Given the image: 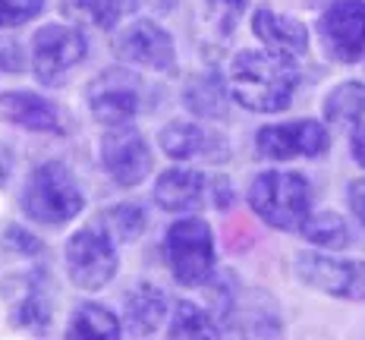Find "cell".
Returning a JSON list of instances; mask_svg holds the SVG:
<instances>
[{"instance_id":"cell-22","label":"cell","mask_w":365,"mask_h":340,"mask_svg":"<svg viewBox=\"0 0 365 340\" xmlns=\"http://www.w3.org/2000/svg\"><path fill=\"white\" fill-rule=\"evenodd\" d=\"M148 217L139 205H113L101 211V230L108 233L110 239H120V243H133L145 233Z\"/></svg>"},{"instance_id":"cell-18","label":"cell","mask_w":365,"mask_h":340,"mask_svg":"<svg viewBox=\"0 0 365 340\" xmlns=\"http://www.w3.org/2000/svg\"><path fill=\"white\" fill-rule=\"evenodd\" d=\"M167 315V297L158 287L139 284L126 293V324L133 334H155Z\"/></svg>"},{"instance_id":"cell-16","label":"cell","mask_w":365,"mask_h":340,"mask_svg":"<svg viewBox=\"0 0 365 340\" xmlns=\"http://www.w3.org/2000/svg\"><path fill=\"white\" fill-rule=\"evenodd\" d=\"M205 199V177L199 170L173 168L158 177L155 202L164 211H195Z\"/></svg>"},{"instance_id":"cell-2","label":"cell","mask_w":365,"mask_h":340,"mask_svg":"<svg viewBox=\"0 0 365 340\" xmlns=\"http://www.w3.org/2000/svg\"><path fill=\"white\" fill-rule=\"evenodd\" d=\"M82 205H86V195L66 164L48 161L29 173L26 189H22V215H29L32 221L60 227L73 221Z\"/></svg>"},{"instance_id":"cell-26","label":"cell","mask_w":365,"mask_h":340,"mask_svg":"<svg viewBox=\"0 0 365 340\" xmlns=\"http://www.w3.org/2000/svg\"><path fill=\"white\" fill-rule=\"evenodd\" d=\"M41 6L44 0H0V29H13L35 19Z\"/></svg>"},{"instance_id":"cell-28","label":"cell","mask_w":365,"mask_h":340,"mask_svg":"<svg viewBox=\"0 0 365 340\" xmlns=\"http://www.w3.org/2000/svg\"><path fill=\"white\" fill-rule=\"evenodd\" d=\"M22 48L16 41H0V70H10V73H19L22 70Z\"/></svg>"},{"instance_id":"cell-1","label":"cell","mask_w":365,"mask_h":340,"mask_svg":"<svg viewBox=\"0 0 365 340\" xmlns=\"http://www.w3.org/2000/svg\"><path fill=\"white\" fill-rule=\"evenodd\" d=\"M299 86L293 60L264 54V51H240L230 63V95L240 108L255 113H274L290 108Z\"/></svg>"},{"instance_id":"cell-11","label":"cell","mask_w":365,"mask_h":340,"mask_svg":"<svg viewBox=\"0 0 365 340\" xmlns=\"http://www.w3.org/2000/svg\"><path fill=\"white\" fill-rule=\"evenodd\" d=\"M331 139L318 120H293V123H274L258 130L255 148L271 161H290V158H315L328 151Z\"/></svg>"},{"instance_id":"cell-20","label":"cell","mask_w":365,"mask_h":340,"mask_svg":"<svg viewBox=\"0 0 365 340\" xmlns=\"http://www.w3.org/2000/svg\"><path fill=\"white\" fill-rule=\"evenodd\" d=\"M135 0H63V13L98 29H110L120 16H126Z\"/></svg>"},{"instance_id":"cell-3","label":"cell","mask_w":365,"mask_h":340,"mask_svg":"<svg viewBox=\"0 0 365 340\" xmlns=\"http://www.w3.org/2000/svg\"><path fill=\"white\" fill-rule=\"evenodd\" d=\"M249 205L264 224L277 230H302L312 215V189L302 173L293 170H268L255 177L249 189Z\"/></svg>"},{"instance_id":"cell-29","label":"cell","mask_w":365,"mask_h":340,"mask_svg":"<svg viewBox=\"0 0 365 340\" xmlns=\"http://www.w3.org/2000/svg\"><path fill=\"white\" fill-rule=\"evenodd\" d=\"M349 208H353V215L359 217V224L365 227V177L349 186Z\"/></svg>"},{"instance_id":"cell-6","label":"cell","mask_w":365,"mask_h":340,"mask_svg":"<svg viewBox=\"0 0 365 340\" xmlns=\"http://www.w3.org/2000/svg\"><path fill=\"white\" fill-rule=\"evenodd\" d=\"M86 38L70 26H44L32 38V70L35 79L48 88L63 86V79L86 60Z\"/></svg>"},{"instance_id":"cell-32","label":"cell","mask_w":365,"mask_h":340,"mask_svg":"<svg viewBox=\"0 0 365 340\" xmlns=\"http://www.w3.org/2000/svg\"><path fill=\"white\" fill-rule=\"evenodd\" d=\"M10 170H13V151L0 142V186L6 183V177H10Z\"/></svg>"},{"instance_id":"cell-9","label":"cell","mask_w":365,"mask_h":340,"mask_svg":"<svg viewBox=\"0 0 365 340\" xmlns=\"http://www.w3.org/2000/svg\"><path fill=\"white\" fill-rule=\"evenodd\" d=\"M88 108L98 123L120 126L142 110V79L129 70H108L88 86Z\"/></svg>"},{"instance_id":"cell-10","label":"cell","mask_w":365,"mask_h":340,"mask_svg":"<svg viewBox=\"0 0 365 340\" xmlns=\"http://www.w3.org/2000/svg\"><path fill=\"white\" fill-rule=\"evenodd\" d=\"M324 51L337 63H356L365 54V4L362 0H334L318 19Z\"/></svg>"},{"instance_id":"cell-13","label":"cell","mask_w":365,"mask_h":340,"mask_svg":"<svg viewBox=\"0 0 365 340\" xmlns=\"http://www.w3.org/2000/svg\"><path fill=\"white\" fill-rule=\"evenodd\" d=\"M113 51H117V57L123 63H135L158 73H170L173 63H177L173 38L151 19H139L129 29H123L120 38L113 41Z\"/></svg>"},{"instance_id":"cell-30","label":"cell","mask_w":365,"mask_h":340,"mask_svg":"<svg viewBox=\"0 0 365 340\" xmlns=\"http://www.w3.org/2000/svg\"><path fill=\"white\" fill-rule=\"evenodd\" d=\"M353 158L359 168H365V123H359L353 133Z\"/></svg>"},{"instance_id":"cell-21","label":"cell","mask_w":365,"mask_h":340,"mask_svg":"<svg viewBox=\"0 0 365 340\" xmlns=\"http://www.w3.org/2000/svg\"><path fill=\"white\" fill-rule=\"evenodd\" d=\"M299 233L309 239V243H315L322 249H346L349 246V227L337 211H318V215H309Z\"/></svg>"},{"instance_id":"cell-8","label":"cell","mask_w":365,"mask_h":340,"mask_svg":"<svg viewBox=\"0 0 365 340\" xmlns=\"http://www.w3.org/2000/svg\"><path fill=\"white\" fill-rule=\"evenodd\" d=\"M293 271L302 284L318 293L365 302V262H340L322 252H299Z\"/></svg>"},{"instance_id":"cell-15","label":"cell","mask_w":365,"mask_h":340,"mask_svg":"<svg viewBox=\"0 0 365 340\" xmlns=\"http://www.w3.org/2000/svg\"><path fill=\"white\" fill-rule=\"evenodd\" d=\"M0 120L32 133H63V117L54 101L32 92H6L0 95Z\"/></svg>"},{"instance_id":"cell-17","label":"cell","mask_w":365,"mask_h":340,"mask_svg":"<svg viewBox=\"0 0 365 340\" xmlns=\"http://www.w3.org/2000/svg\"><path fill=\"white\" fill-rule=\"evenodd\" d=\"M161 148L173 161H192V158H217L224 151L217 135L202 130L199 123H170L161 130ZM227 155V151H224Z\"/></svg>"},{"instance_id":"cell-25","label":"cell","mask_w":365,"mask_h":340,"mask_svg":"<svg viewBox=\"0 0 365 340\" xmlns=\"http://www.w3.org/2000/svg\"><path fill=\"white\" fill-rule=\"evenodd\" d=\"M167 331H170V337H215L220 334V324L211 321V315L195 302H180Z\"/></svg>"},{"instance_id":"cell-24","label":"cell","mask_w":365,"mask_h":340,"mask_svg":"<svg viewBox=\"0 0 365 340\" xmlns=\"http://www.w3.org/2000/svg\"><path fill=\"white\" fill-rule=\"evenodd\" d=\"M186 108L195 113V117H224L227 98H224V86H220L217 76H202L182 95Z\"/></svg>"},{"instance_id":"cell-23","label":"cell","mask_w":365,"mask_h":340,"mask_svg":"<svg viewBox=\"0 0 365 340\" xmlns=\"http://www.w3.org/2000/svg\"><path fill=\"white\" fill-rule=\"evenodd\" d=\"M70 337H120V321L117 315H110V309L98 306V302H86L76 309L70 328Z\"/></svg>"},{"instance_id":"cell-31","label":"cell","mask_w":365,"mask_h":340,"mask_svg":"<svg viewBox=\"0 0 365 340\" xmlns=\"http://www.w3.org/2000/svg\"><path fill=\"white\" fill-rule=\"evenodd\" d=\"M249 0H211V6H217V10H224L227 16H240L242 10H246Z\"/></svg>"},{"instance_id":"cell-7","label":"cell","mask_w":365,"mask_h":340,"mask_svg":"<svg viewBox=\"0 0 365 340\" xmlns=\"http://www.w3.org/2000/svg\"><path fill=\"white\" fill-rule=\"evenodd\" d=\"M66 271L79 290H101L117 274V252L104 230L86 227L76 230L66 243Z\"/></svg>"},{"instance_id":"cell-5","label":"cell","mask_w":365,"mask_h":340,"mask_svg":"<svg viewBox=\"0 0 365 340\" xmlns=\"http://www.w3.org/2000/svg\"><path fill=\"white\" fill-rule=\"evenodd\" d=\"M13 328L44 331L54 319V281L44 268H29L0 284Z\"/></svg>"},{"instance_id":"cell-27","label":"cell","mask_w":365,"mask_h":340,"mask_svg":"<svg viewBox=\"0 0 365 340\" xmlns=\"http://www.w3.org/2000/svg\"><path fill=\"white\" fill-rule=\"evenodd\" d=\"M4 249L6 252H13V255H41L44 252V243L35 237V233H29L26 227H19V224H10L4 230Z\"/></svg>"},{"instance_id":"cell-4","label":"cell","mask_w":365,"mask_h":340,"mask_svg":"<svg viewBox=\"0 0 365 340\" xmlns=\"http://www.w3.org/2000/svg\"><path fill=\"white\" fill-rule=\"evenodd\" d=\"M164 259L173 277L186 287H199L215 271V237L202 217H182L167 230Z\"/></svg>"},{"instance_id":"cell-19","label":"cell","mask_w":365,"mask_h":340,"mask_svg":"<svg viewBox=\"0 0 365 340\" xmlns=\"http://www.w3.org/2000/svg\"><path fill=\"white\" fill-rule=\"evenodd\" d=\"M324 117L328 123L353 126L365 117V86L362 82H340L334 92L324 98Z\"/></svg>"},{"instance_id":"cell-14","label":"cell","mask_w":365,"mask_h":340,"mask_svg":"<svg viewBox=\"0 0 365 340\" xmlns=\"http://www.w3.org/2000/svg\"><path fill=\"white\" fill-rule=\"evenodd\" d=\"M252 32L255 38L277 57H287V60H296L309 51V29L302 26L299 19L293 16H284V13H274L268 6L252 16Z\"/></svg>"},{"instance_id":"cell-12","label":"cell","mask_w":365,"mask_h":340,"mask_svg":"<svg viewBox=\"0 0 365 340\" xmlns=\"http://www.w3.org/2000/svg\"><path fill=\"white\" fill-rule=\"evenodd\" d=\"M101 164L117 186H139L151 170L148 142L129 126H110V133L101 139Z\"/></svg>"}]
</instances>
